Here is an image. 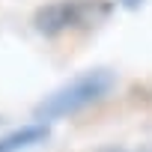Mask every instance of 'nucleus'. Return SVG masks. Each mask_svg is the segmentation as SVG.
I'll return each mask as SVG.
<instances>
[{"label": "nucleus", "instance_id": "f257e3e1", "mask_svg": "<svg viewBox=\"0 0 152 152\" xmlns=\"http://www.w3.org/2000/svg\"><path fill=\"white\" fill-rule=\"evenodd\" d=\"M113 72L110 69H87L81 72L78 78H72L69 84H63L60 90H54L51 96H45L39 104H36V119L45 125L51 119H63V116H72L84 107H90L93 102L104 99L113 87Z\"/></svg>", "mask_w": 152, "mask_h": 152}, {"label": "nucleus", "instance_id": "f03ea898", "mask_svg": "<svg viewBox=\"0 0 152 152\" xmlns=\"http://www.w3.org/2000/svg\"><path fill=\"white\" fill-rule=\"evenodd\" d=\"M107 12H110V6L102 3V0H57V3H48L36 12L33 24L39 33L57 36V33L78 27V24H96Z\"/></svg>", "mask_w": 152, "mask_h": 152}, {"label": "nucleus", "instance_id": "7ed1b4c3", "mask_svg": "<svg viewBox=\"0 0 152 152\" xmlns=\"http://www.w3.org/2000/svg\"><path fill=\"white\" fill-rule=\"evenodd\" d=\"M45 140H48V125L33 122V125H24L18 131H9L6 137H0V152H21V149H30Z\"/></svg>", "mask_w": 152, "mask_h": 152}, {"label": "nucleus", "instance_id": "20e7f679", "mask_svg": "<svg viewBox=\"0 0 152 152\" xmlns=\"http://www.w3.org/2000/svg\"><path fill=\"white\" fill-rule=\"evenodd\" d=\"M122 3H125V6H140L143 0H122Z\"/></svg>", "mask_w": 152, "mask_h": 152}]
</instances>
